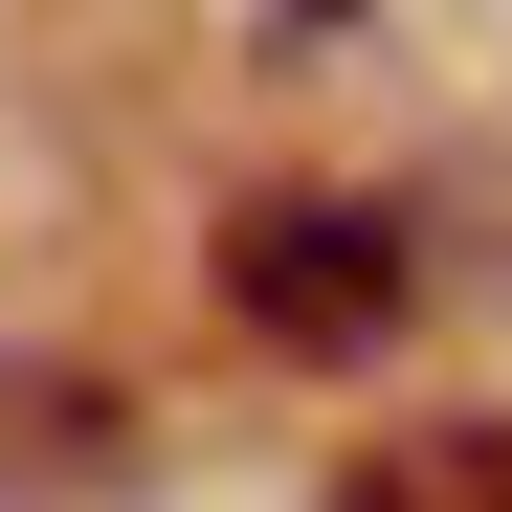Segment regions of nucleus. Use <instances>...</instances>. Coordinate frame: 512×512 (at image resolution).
<instances>
[{
    "label": "nucleus",
    "mask_w": 512,
    "mask_h": 512,
    "mask_svg": "<svg viewBox=\"0 0 512 512\" xmlns=\"http://www.w3.org/2000/svg\"><path fill=\"white\" fill-rule=\"evenodd\" d=\"M223 312L268 334V357H379V334L423 312V223L401 201H334V179L223 201Z\"/></svg>",
    "instance_id": "f257e3e1"
},
{
    "label": "nucleus",
    "mask_w": 512,
    "mask_h": 512,
    "mask_svg": "<svg viewBox=\"0 0 512 512\" xmlns=\"http://www.w3.org/2000/svg\"><path fill=\"white\" fill-rule=\"evenodd\" d=\"M334 512H512V423H468V401H446V423H379Z\"/></svg>",
    "instance_id": "f03ea898"
}]
</instances>
